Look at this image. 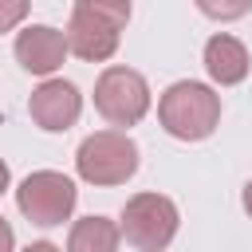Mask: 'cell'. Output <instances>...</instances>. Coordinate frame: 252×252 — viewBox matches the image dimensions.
I'll list each match as a JSON object with an SVG mask.
<instances>
[{
    "label": "cell",
    "instance_id": "10",
    "mask_svg": "<svg viewBox=\"0 0 252 252\" xmlns=\"http://www.w3.org/2000/svg\"><path fill=\"white\" fill-rule=\"evenodd\" d=\"M118 224L110 217H83L71 224L67 252H118Z\"/></svg>",
    "mask_w": 252,
    "mask_h": 252
},
{
    "label": "cell",
    "instance_id": "11",
    "mask_svg": "<svg viewBox=\"0 0 252 252\" xmlns=\"http://www.w3.org/2000/svg\"><path fill=\"white\" fill-rule=\"evenodd\" d=\"M24 16H28V4L24 0H0V32H12Z\"/></svg>",
    "mask_w": 252,
    "mask_h": 252
},
{
    "label": "cell",
    "instance_id": "9",
    "mask_svg": "<svg viewBox=\"0 0 252 252\" xmlns=\"http://www.w3.org/2000/svg\"><path fill=\"white\" fill-rule=\"evenodd\" d=\"M248 63H252L248 59V47L236 35H224V32L209 35V43H205V71L213 75V83H220V87L244 83Z\"/></svg>",
    "mask_w": 252,
    "mask_h": 252
},
{
    "label": "cell",
    "instance_id": "4",
    "mask_svg": "<svg viewBox=\"0 0 252 252\" xmlns=\"http://www.w3.org/2000/svg\"><path fill=\"white\" fill-rule=\"evenodd\" d=\"M118 232L138 252H165L177 236V205L161 193H138L126 201Z\"/></svg>",
    "mask_w": 252,
    "mask_h": 252
},
{
    "label": "cell",
    "instance_id": "2",
    "mask_svg": "<svg viewBox=\"0 0 252 252\" xmlns=\"http://www.w3.org/2000/svg\"><path fill=\"white\" fill-rule=\"evenodd\" d=\"M158 118H161L165 134H173L181 142H201L220 122V94L205 83L181 79L158 98Z\"/></svg>",
    "mask_w": 252,
    "mask_h": 252
},
{
    "label": "cell",
    "instance_id": "15",
    "mask_svg": "<svg viewBox=\"0 0 252 252\" xmlns=\"http://www.w3.org/2000/svg\"><path fill=\"white\" fill-rule=\"evenodd\" d=\"M4 189H8V165L0 161V193H4Z\"/></svg>",
    "mask_w": 252,
    "mask_h": 252
},
{
    "label": "cell",
    "instance_id": "13",
    "mask_svg": "<svg viewBox=\"0 0 252 252\" xmlns=\"http://www.w3.org/2000/svg\"><path fill=\"white\" fill-rule=\"evenodd\" d=\"M24 252H59V248H55L51 240H35V244H28Z\"/></svg>",
    "mask_w": 252,
    "mask_h": 252
},
{
    "label": "cell",
    "instance_id": "3",
    "mask_svg": "<svg viewBox=\"0 0 252 252\" xmlns=\"http://www.w3.org/2000/svg\"><path fill=\"white\" fill-rule=\"evenodd\" d=\"M75 169L87 185H126L138 173V146L122 130H98L83 138L75 154Z\"/></svg>",
    "mask_w": 252,
    "mask_h": 252
},
{
    "label": "cell",
    "instance_id": "7",
    "mask_svg": "<svg viewBox=\"0 0 252 252\" xmlns=\"http://www.w3.org/2000/svg\"><path fill=\"white\" fill-rule=\"evenodd\" d=\"M28 110H32V122L47 134H63L79 122V110H83V94L75 91V83L67 79H47L32 91L28 98Z\"/></svg>",
    "mask_w": 252,
    "mask_h": 252
},
{
    "label": "cell",
    "instance_id": "6",
    "mask_svg": "<svg viewBox=\"0 0 252 252\" xmlns=\"http://www.w3.org/2000/svg\"><path fill=\"white\" fill-rule=\"evenodd\" d=\"M94 110L110 126H134L150 110V87L130 67H106L94 83Z\"/></svg>",
    "mask_w": 252,
    "mask_h": 252
},
{
    "label": "cell",
    "instance_id": "8",
    "mask_svg": "<svg viewBox=\"0 0 252 252\" xmlns=\"http://www.w3.org/2000/svg\"><path fill=\"white\" fill-rule=\"evenodd\" d=\"M67 32H59V28H51V24H32V28H24L20 35H16V59H20V67L24 71H32V75H51V71H59L63 67V59H67Z\"/></svg>",
    "mask_w": 252,
    "mask_h": 252
},
{
    "label": "cell",
    "instance_id": "1",
    "mask_svg": "<svg viewBox=\"0 0 252 252\" xmlns=\"http://www.w3.org/2000/svg\"><path fill=\"white\" fill-rule=\"evenodd\" d=\"M126 20H130L126 0H79L67 24V47L87 63H102L118 51Z\"/></svg>",
    "mask_w": 252,
    "mask_h": 252
},
{
    "label": "cell",
    "instance_id": "5",
    "mask_svg": "<svg viewBox=\"0 0 252 252\" xmlns=\"http://www.w3.org/2000/svg\"><path fill=\"white\" fill-rule=\"evenodd\" d=\"M75 181L55 173V169H39V173H28L16 189V205L20 213L39 224V228H51V224H63L71 213H75Z\"/></svg>",
    "mask_w": 252,
    "mask_h": 252
},
{
    "label": "cell",
    "instance_id": "12",
    "mask_svg": "<svg viewBox=\"0 0 252 252\" xmlns=\"http://www.w3.org/2000/svg\"><path fill=\"white\" fill-rule=\"evenodd\" d=\"M12 244H16V236H12V224L0 217V252H12Z\"/></svg>",
    "mask_w": 252,
    "mask_h": 252
},
{
    "label": "cell",
    "instance_id": "14",
    "mask_svg": "<svg viewBox=\"0 0 252 252\" xmlns=\"http://www.w3.org/2000/svg\"><path fill=\"white\" fill-rule=\"evenodd\" d=\"M240 201H244V213H248V217H252V181H248V185H244V197H240Z\"/></svg>",
    "mask_w": 252,
    "mask_h": 252
}]
</instances>
